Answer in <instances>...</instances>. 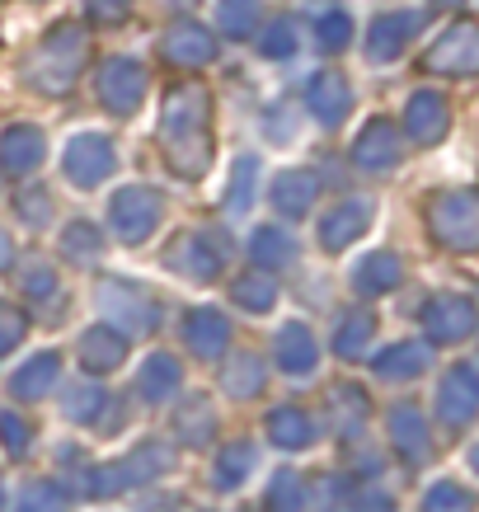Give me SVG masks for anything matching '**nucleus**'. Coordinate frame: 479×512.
Masks as SVG:
<instances>
[{
  "instance_id": "nucleus-1",
  "label": "nucleus",
  "mask_w": 479,
  "mask_h": 512,
  "mask_svg": "<svg viewBox=\"0 0 479 512\" xmlns=\"http://www.w3.org/2000/svg\"><path fill=\"white\" fill-rule=\"evenodd\" d=\"M207 118H212V99L198 85H184V90L170 94L165 104V118H160V141L170 151L174 170L179 174H202L207 160H212V141H207Z\"/></svg>"
},
{
  "instance_id": "nucleus-2",
  "label": "nucleus",
  "mask_w": 479,
  "mask_h": 512,
  "mask_svg": "<svg viewBox=\"0 0 479 512\" xmlns=\"http://www.w3.org/2000/svg\"><path fill=\"white\" fill-rule=\"evenodd\" d=\"M85 47H90V38H85L80 24H57V29L38 43V52H33L29 80L47 94H62L66 85L76 80L80 66H85Z\"/></svg>"
},
{
  "instance_id": "nucleus-3",
  "label": "nucleus",
  "mask_w": 479,
  "mask_h": 512,
  "mask_svg": "<svg viewBox=\"0 0 479 512\" xmlns=\"http://www.w3.org/2000/svg\"><path fill=\"white\" fill-rule=\"evenodd\" d=\"M160 212H165V202L160 193L146 184H132V188H118L109 202V221H113V235L123 240V245H137L146 235L160 226Z\"/></svg>"
},
{
  "instance_id": "nucleus-4",
  "label": "nucleus",
  "mask_w": 479,
  "mask_h": 512,
  "mask_svg": "<svg viewBox=\"0 0 479 512\" xmlns=\"http://www.w3.org/2000/svg\"><path fill=\"white\" fill-rule=\"evenodd\" d=\"M433 235L451 249H479V193H442L433 202Z\"/></svg>"
},
{
  "instance_id": "nucleus-5",
  "label": "nucleus",
  "mask_w": 479,
  "mask_h": 512,
  "mask_svg": "<svg viewBox=\"0 0 479 512\" xmlns=\"http://www.w3.org/2000/svg\"><path fill=\"white\" fill-rule=\"evenodd\" d=\"M226 254H231V240L217 231H198V235H179L170 249V268L174 273H188V278H217L221 264H226Z\"/></svg>"
},
{
  "instance_id": "nucleus-6",
  "label": "nucleus",
  "mask_w": 479,
  "mask_h": 512,
  "mask_svg": "<svg viewBox=\"0 0 479 512\" xmlns=\"http://www.w3.org/2000/svg\"><path fill=\"white\" fill-rule=\"evenodd\" d=\"M66 179L76 188H94V184H104L113 170V146L109 137H99V132H80V137L66 141Z\"/></svg>"
},
{
  "instance_id": "nucleus-7",
  "label": "nucleus",
  "mask_w": 479,
  "mask_h": 512,
  "mask_svg": "<svg viewBox=\"0 0 479 512\" xmlns=\"http://www.w3.org/2000/svg\"><path fill=\"white\" fill-rule=\"evenodd\" d=\"M428 71L437 76H475L479 71V24H451L428 52Z\"/></svg>"
},
{
  "instance_id": "nucleus-8",
  "label": "nucleus",
  "mask_w": 479,
  "mask_h": 512,
  "mask_svg": "<svg viewBox=\"0 0 479 512\" xmlns=\"http://www.w3.org/2000/svg\"><path fill=\"white\" fill-rule=\"evenodd\" d=\"M99 306L109 315V325H123V329H132V334L155 329V301L146 292H137L132 282H109V287L99 292Z\"/></svg>"
},
{
  "instance_id": "nucleus-9",
  "label": "nucleus",
  "mask_w": 479,
  "mask_h": 512,
  "mask_svg": "<svg viewBox=\"0 0 479 512\" xmlns=\"http://www.w3.org/2000/svg\"><path fill=\"white\" fill-rule=\"evenodd\" d=\"M99 94H104V104H109L113 113H132L141 104V94H146V71H141V62L113 57V62L99 71Z\"/></svg>"
},
{
  "instance_id": "nucleus-10",
  "label": "nucleus",
  "mask_w": 479,
  "mask_h": 512,
  "mask_svg": "<svg viewBox=\"0 0 479 512\" xmlns=\"http://www.w3.org/2000/svg\"><path fill=\"white\" fill-rule=\"evenodd\" d=\"M160 57L174 66H207L217 57V38L202 29V24H193V19H179V24L165 29V38H160Z\"/></svg>"
},
{
  "instance_id": "nucleus-11",
  "label": "nucleus",
  "mask_w": 479,
  "mask_h": 512,
  "mask_svg": "<svg viewBox=\"0 0 479 512\" xmlns=\"http://www.w3.org/2000/svg\"><path fill=\"white\" fill-rule=\"evenodd\" d=\"M418 29H423V15H414V10H395V15L371 19L367 57H371V62H395V57L404 52V43H409Z\"/></svg>"
},
{
  "instance_id": "nucleus-12",
  "label": "nucleus",
  "mask_w": 479,
  "mask_h": 512,
  "mask_svg": "<svg viewBox=\"0 0 479 512\" xmlns=\"http://www.w3.org/2000/svg\"><path fill=\"white\" fill-rule=\"evenodd\" d=\"M475 409H479V376L470 372V367H451L442 390H437V414H442V423L461 428V423L475 419Z\"/></svg>"
},
{
  "instance_id": "nucleus-13",
  "label": "nucleus",
  "mask_w": 479,
  "mask_h": 512,
  "mask_svg": "<svg viewBox=\"0 0 479 512\" xmlns=\"http://www.w3.org/2000/svg\"><path fill=\"white\" fill-rule=\"evenodd\" d=\"M423 325L437 343H461L470 329H475V306L465 296H433L423 306Z\"/></svg>"
},
{
  "instance_id": "nucleus-14",
  "label": "nucleus",
  "mask_w": 479,
  "mask_h": 512,
  "mask_svg": "<svg viewBox=\"0 0 479 512\" xmlns=\"http://www.w3.org/2000/svg\"><path fill=\"white\" fill-rule=\"evenodd\" d=\"M306 104H310V113H315V118H320L325 127H339L343 118H348V109H353V94H348V80H343L339 71H320V76L310 80Z\"/></svg>"
},
{
  "instance_id": "nucleus-15",
  "label": "nucleus",
  "mask_w": 479,
  "mask_h": 512,
  "mask_svg": "<svg viewBox=\"0 0 479 512\" xmlns=\"http://www.w3.org/2000/svg\"><path fill=\"white\" fill-rule=\"evenodd\" d=\"M353 160L362 170H390V165L400 160V132H395L386 118L367 123V132L353 141Z\"/></svg>"
},
{
  "instance_id": "nucleus-16",
  "label": "nucleus",
  "mask_w": 479,
  "mask_h": 512,
  "mask_svg": "<svg viewBox=\"0 0 479 512\" xmlns=\"http://www.w3.org/2000/svg\"><path fill=\"white\" fill-rule=\"evenodd\" d=\"M123 353H127L123 334H118V329H109V325L85 329V334H80V343H76V357H80V367H85V372H113V367L123 362Z\"/></svg>"
},
{
  "instance_id": "nucleus-17",
  "label": "nucleus",
  "mask_w": 479,
  "mask_h": 512,
  "mask_svg": "<svg viewBox=\"0 0 479 512\" xmlns=\"http://www.w3.org/2000/svg\"><path fill=\"white\" fill-rule=\"evenodd\" d=\"M273 207L278 212H287V217H301L306 207H315V198H320V174L310 170H282L278 179H273Z\"/></svg>"
},
{
  "instance_id": "nucleus-18",
  "label": "nucleus",
  "mask_w": 479,
  "mask_h": 512,
  "mask_svg": "<svg viewBox=\"0 0 479 512\" xmlns=\"http://www.w3.org/2000/svg\"><path fill=\"white\" fill-rule=\"evenodd\" d=\"M404 127H409V137L414 141H437L442 132H447V99L433 90H418L414 99H409V109H404Z\"/></svg>"
},
{
  "instance_id": "nucleus-19",
  "label": "nucleus",
  "mask_w": 479,
  "mask_h": 512,
  "mask_svg": "<svg viewBox=\"0 0 479 512\" xmlns=\"http://www.w3.org/2000/svg\"><path fill=\"white\" fill-rule=\"evenodd\" d=\"M38 160H43V132L38 127L19 123L0 137V170L5 174H29L38 170Z\"/></svg>"
},
{
  "instance_id": "nucleus-20",
  "label": "nucleus",
  "mask_w": 479,
  "mask_h": 512,
  "mask_svg": "<svg viewBox=\"0 0 479 512\" xmlns=\"http://www.w3.org/2000/svg\"><path fill=\"white\" fill-rule=\"evenodd\" d=\"M367 226H371V202H343V207H334L325 217L320 240H325V249H343V245H353Z\"/></svg>"
},
{
  "instance_id": "nucleus-21",
  "label": "nucleus",
  "mask_w": 479,
  "mask_h": 512,
  "mask_svg": "<svg viewBox=\"0 0 479 512\" xmlns=\"http://www.w3.org/2000/svg\"><path fill=\"white\" fill-rule=\"evenodd\" d=\"M390 442L400 447L404 461H423L428 456V428H423V414L414 404H395L390 409Z\"/></svg>"
},
{
  "instance_id": "nucleus-22",
  "label": "nucleus",
  "mask_w": 479,
  "mask_h": 512,
  "mask_svg": "<svg viewBox=\"0 0 479 512\" xmlns=\"http://www.w3.org/2000/svg\"><path fill=\"white\" fill-rule=\"evenodd\" d=\"M278 367L292 376H310L315 372V334L306 325H282L278 329Z\"/></svg>"
},
{
  "instance_id": "nucleus-23",
  "label": "nucleus",
  "mask_w": 479,
  "mask_h": 512,
  "mask_svg": "<svg viewBox=\"0 0 479 512\" xmlns=\"http://www.w3.org/2000/svg\"><path fill=\"white\" fill-rule=\"evenodd\" d=\"M57 381H62V357H57V353H38L33 362H24V367L15 372L10 390H15L19 400H43Z\"/></svg>"
},
{
  "instance_id": "nucleus-24",
  "label": "nucleus",
  "mask_w": 479,
  "mask_h": 512,
  "mask_svg": "<svg viewBox=\"0 0 479 512\" xmlns=\"http://www.w3.org/2000/svg\"><path fill=\"white\" fill-rule=\"evenodd\" d=\"M226 339H231V329H226V320H221L217 311H193V315H188L184 343H188V348H193L198 357H221Z\"/></svg>"
},
{
  "instance_id": "nucleus-25",
  "label": "nucleus",
  "mask_w": 479,
  "mask_h": 512,
  "mask_svg": "<svg viewBox=\"0 0 479 512\" xmlns=\"http://www.w3.org/2000/svg\"><path fill=\"white\" fill-rule=\"evenodd\" d=\"M137 390L146 395V400H170L174 390H179V362H174L170 353H155L146 357V367H141L137 376Z\"/></svg>"
},
{
  "instance_id": "nucleus-26",
  "label": "nucleus",
  "mask_w": 479,
  "mask_h": 512,
  "mask_svg": "<svg viewBox=\"0 0 479 512\" xmlns=\"http://www.w3.org/2000/svg\"><path fill=\"white\" fill-rule=\"evenodd\" d=\"M423 367H428V348L423 343H395V348L376 357V376H386V381H409Z\"/></svg>"
},
{
  "instance_id": "nucleus-27",
  "label": "nucleus",
  "mask_w": 479,
  "mask_h": 512,
  "mask_svg": "<svg viewBox=\"0 0 479 512\" xmlns=\"http://www.w3.org/2000/svg\"><path fill=\"white\" fill-rule=\"evenodd\" d=\"M221 386H226V395H235V400L259 395V390H263V362L254 353L231 357V362L221 367Z\"/></svg>"
},
{
  "instance_id": "nucleus-28",
  "label": "nucleus",
  "mask_w": 479,
  "mask_h": 512,
  "mask_svg": "<svg viewBox=\"0 0 479 512\" xmlns=\"http://www.w3.org/2000/svg\"><path fill=\"white\" fill-rule=\"evenodd\" d=\"M353 278H357V292L381 296V292H390V287L400 282V259L381 249V254H371V259H362V264H357Z\"/></svg>"
},
{
  "instance_id": "nucleus-29",
  "label": "nucleus",
  "mask_w": 479,
  "mask_h": 512,
  "mask_svg": "<svg viewBox=\"0 0 479 512\" xmlns=\"http://www.w3.org/2000/svg\"><path fill=\"white\" fill-rule=\"evenodd\" d=\"M249 249H254V264H263V268H287L296 254L292 235L278 231V226H259L254 240H249Z\"/></svg>"
},
{
  "instance_id": "nucleus-30",
  "label": "nucleus",
  "mask_w": 479,
  "mask_h": 512,
  "mask_svg": "<svg viewBox=\"0 0 479 512\" xmlns=\"http://www.w3.org/2000/svg\"><path fill=\"white\" fill-rule=\"evenodd\" d=\"M268 437L278 442V447H310L315 442V428L301 409H273L268 414Z\"/></svg>"
},
{
  "instance_id": "nucleus-31",
  "label": "nucleus",
  "mask_w": 479,
  "mask_h": 512,
  "mask_svg": "<svg viewBox=\"0 0 479 512\" xmlns=\"http://www.w3.org/2000/svg\"><path fill=\"white\" fill-rule=\"evenodd\" d=\"M170 447H160V442H151V447H137L127 461H118V470H123V480H127V489L132 484H141V480H151V475H160V470H170Z\"/></svg>"
},
{
  "instance_id": "nucleus-32",
  "label": "nucleus",
  "mask_w": 479,
  "mask_h": 512,
  "mask_svg": "<svg viewBox=\"0 0 479 512\" xmlns=\"http://www.w3.org/2000/svg\"><path fill=\"white\" fill-rule=\"evenodd\" d=\"M249 470H254V447H249V442H235V447H226L217 456V475H212V480H217V489H240Z\"/></svg>"
},
{
  "instance_id": "nucleus-33",
  "label": "nucleus",
  "mask_w": 479,
  "mask_h": 512,
  "mask_svg": "<svg viewBox=\"0 0 479 512\" xmlns=\"http://www.w3.org/2000/svg\"><path fill=\"white\" fill-rule=\"evenodd\" d=\"M217 19H221V33H231V38H249V33L259 29V0H221Z\"/></svg>"
},
{
  "instance_id": "nucleus-34",
  "label": "nucleus",
  "mask_w": 479,
  "mask_h": 512,
  "mask_svg": "<svg viewBox=\"0 0 479 512\" xmlns=\"http://www.w3.org/2000/svg\"><path fill=\"white\" fill-rule=\"evenodd\" d=\"M268 508L273 512H301L306 508V480L296 470H278L273 489H268Z\"/></svg>"
},
{
  "instance_id": "nucleus-35",
  "label": "nucleus",
  "mask_w": 479,
  "mask_h": 512,
  "mask_svg": "<svg viewBox=\"0 0 479 512\" xmlns=\"http://www.w3.org/2000/svg\"><path fill=\"white\" fill-rule=\"evenodd\" d=\"M231 301L235 306H245V311H273V301H278V287L259 273H249V278L231 282Z\"/></svg>"
},
{
  "instance_id": "nucleus-36",
  "label": "nucleus",
  "mask_w": 479,
  "mask_h": 512,
  "mask_svg": "<svg viewBox=\"0 0 479 512\" xmlns=\"http://www.w3.org/2000/svg\"><path fill=\"white\" fill-rule=\"evenodd\" d=\"M254 174H259L254 156L235 160V179H231V193H226V212H231V217H245L249 212V202H254Z\"/></svg>"
},
{
  "instance_id": "nucleus-37",
  "label": "nucleus",
  "mask_w": 479,
  "mask_h": 512,
  "mask_svg": "<svg viewBox=\"0 0 479 512\" xmlns=\"http://www.w3.org/2000/svg\"><path fill=\"white\" fill-rule=\"evenodd\" d=\"M62 245L71 259H80V264H94L99 259V245H104V235H99V226H90V221H71L62 235Z\"/></svg>"
},
{
  "instance_id": "nucleus-38",
  "label": "nucleus",
  "mask_w": 479,
  "mask_h": 512,
  "mask_svg": "<svg viewBox=\"0 0 479 512\" xmlns=\"http://www.w3.org/2000/svg\"><path fill=\"white\" fill-rule=\"evenodd\" d=\"M259 52L263 57H296V24L292 19H273L259 29Z\"/></svg>"
},
{
  "instance_id": "nucleus-39",
  "label": "nucleus",
  "mask_w": 479,
  "mask_h": 512,
  "mask_svg": "<svg viewBox=\"0 0 479 512\" xmlns=\"http://www.w3.org/2000/svg\"><path fill=\"white\" fill-rule=\"evenodd\" d=\"M99 409H104V390L99 386H71L66 390V419L71 423L99 419Z\"/></svg>"
},
{
  "instance_id": "nucleus-40",
  "label": "nucleus",
  "mask_w": 479,
  "mask_h": 512,
  "mask_svg": "<svg viewBox=\"0 0 479 512\" xmlns=\"http://www.w3.org/2000/svg\"><path fill=\"white\" fill-rule=\"evenodd\" d=\"M371 343V315H348L343 329L334 334V353L339 357H357Z\"/></svg>"
},
{
  "instance_id": "nucleus-41",
  "label": "nucleus",
  "mask_w": 479,
  "mask_h": 512,
  "mask_svg": "<svg viewBox=\"0 0 479 512\" xmlns=\"http://www.w3.org/2000/svg\"><path fill=\"white\" fill-rule=\"evenodd\" d=\"M19 512H66V494L57 484L33 480L24 494H19Z\"/></svg>"
},
{
  "instance_id": "nucleus-42",
  "label": "nucleus",
  "mask_w": 479,
  "mask_h": 512,
  "mask_svg": "<svg viewBox=\"0 0 479 512\" xmlns=\"http://www.w3.org/2000/svg\"><path fill=\"white\" fill-rule=\"evenodd\" d=\"M212 428H217V419H212V404H207V400H193L184 414H179V433H184L193 447H198V442H207V437H212Z\"/></svg>"
},
{
  "instance_id": "nucleus-43",
  "label": "nucleus",
  "mask_w": 479,
  "mask_h": 512,
  "mask_svg": "<svg viewBox=\"0 0 479 512\" xmlns=\"http://www.w3.org/2000/svg\"><path fill=\"white\" fill-rule=\"evenodd\" d=\"M348 38H353V19L343 15V10L320 15V47H325V52H343V47H348Z\"/></svg>"
},
{
  "instance_id": "nucleus-44",
  "label": "nucleus",
  "mask_w": 479,
  "mask_h": 512,
  "mask_svg": "<svg viewBox=\"0 0 479 512\" xmlns=\"http://www.w3.org/2000/svg\"><path fill=\"white\" fill-rule=\"evenodd\" d=\"M423 512H470V498H465V489H456L451 480H442V484H433V489H428Z\"/></svg>"
},
{
  "instance_id": "nucleus-45",
  "label": "nucleus",
  "mask_w": 479,
  "mask_h": 512,
  "mask_svg": "<svg viewBox=\"0 0 479 512\" xmlns=\"http://www.w3.org/2000/svg\"><path fill=\"white\" fill-rule=\"evenodd\" d=\"M0 442H5L10 456H24V451H29V428H24L19 414H0Z\"/></svg>"
},
{
  "instance_id": "nucleus-46",
  "label": "nucleus",
  "mask_w": 479,
  "mask_h": 512,
  "mask_svg": "<svg viewBox=\"0 0 479 512\" xmlns=\"http://www.w3.org/2000/svg\"><path fill=\"white\" fill-rule=\"evenodd\" d=\"M85 10H90V19H99V24H123L127 10H132V0H85Z\"/></svg>"
},
{
  "instance_id": "nucleus-47",
  "label": "nucleus",
  "mask_w": 479,
  "mask_h": 512,
  "mask_svg": "<svg viewBox=\"0 0 479 512\" xmlns=\"http://www.w3.org/2000/svg\"><path fill=\"white\" fill-rule=\"evenodd\" d=\"M24 292L38 296V301L57 292V282H52V268H47V264H29V268H24Z\"/></svg>"
},
{
  "instance_id": "nucleus-48",
  "label": "nucleus",
  "mask_w": 479,
  "mask_h": 512,
  "mask_svg": "<svg viewBox=\"0 0 479 512\" xmlns=\"http://www.w3.org/2000/svg\"><path fill=\"white\" fill-rule=\"evenodd\" d=\"M19 339H24V315H19L15 306H0V353L15 348Z\"/></svg>"
},
{
  "instance_id": "nucleus-49",
  "label": "nucleus",
  "mask_w": 479,
  "mask_h": 512,
  "mask_svg": "<svg viewBox=\"0 0 479 512\" xmlns=\"http://www.w3.org/2000/svg\"><path fill=\"white\" fill-rule=\"evenodd\" d=\"M19 212H24L33 226H43L47 221V193H24V198H19Z\"/></svg>"
},
{
  "instance_id": "nucleus-50",
  "label": "nucleus",
  "mask_w": 479,
  "mask_h": 512,
  "mask_svg": "<svg viewBox=\"0 0 479 512\" xmlns=\"http://www.w3.org/2000/svg\"><path fill=\"white\" fill-rule=\"evenodd\" d=\"M10 259H15V249H10V240L0 235V268H10Z\"/></svg>"
},
{
  "instance_id": "nucleus-51",
  "label": "nucleus",
  "mask_w": 479,
  "mask_h": 512,
  "mask_svg": "<svg viewBox=\"0 0 479 512\" xmlns=\"http://www.w3.org/2000/svg\"><path fill=\"white\" fill-rule=\"evenodd\" d=\"M437 5H461V0H437Z\"/></svg>"
},
{
  "instance_id": "nucleus-52",
  "label": "nucleus",
  "mask_w": 479,
  "mask_h": 512,
  "mask_svg": "<svg viewBox=\"0 0 479 512\" xmlns=\"http://www.w3.org/2000/svg\"><path fill=\"white\" fill-rule=\"evenodd\" d=\"M470 461H475V466H479V447H475V456H470Z\"/></svg>"
},
{
  "instance_id": "nucleus-53",
  "label": "nucleus",
  "mask_w": 479,
  "mask_h": 512,
  "mask_svg": "<svg viewBox=\"0 0 479 512\" xmlns=\"http://www.w3.org/2000/svg\"><path fill=\"white\" fill-rule=\"evenodd\" d=\"M184 5H193V0H184Z\"/></svg>"
}]
</instances>
